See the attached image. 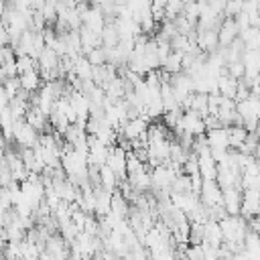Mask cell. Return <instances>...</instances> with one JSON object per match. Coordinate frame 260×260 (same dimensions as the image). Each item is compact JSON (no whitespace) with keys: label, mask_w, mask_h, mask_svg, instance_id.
Here are the masks:
<instances>
[{"label":"cell","mask_w":260,"mask_h":260,"mask_svg":"<svg viewBox=\"0 0 260 260\" xmlns=\"http://www.w3.org/2000/svg\"><path fill=\"white\" fill-rule=\"evenodd\" d=\"M250 260H260V234L248 232L244 240V250H242Z\"/></svg>","instance_id":"9c48e42d"},{"label":"cell","mask_w":260,"mask_h":260,"mask_svg":"<svg viewBox=\"0 0 260 260\" xmlns=\"http://www.w3.org/2000/svg\"><path fill=\"white\" fill-rule=\"evenodd\" d=\"M242 195H244V191L240 187L223 189V207L230 215H238L242 211Z\"/></svg>","instance_id":"5b68a950"},{"label":"cell","mask_w":260,"mask_h":260,"mask_svg":"<svg viewBox=\"0 0 260 260\" xmlns=\"http://www.w3.org/2000/svg\"><path fill=\"white\" fill-rule=\"evenodd\" d=\"M217 35H219V47H230L240 37V26H238L236 18H223Z\"/></svg>","instance_id":"277c9868"},{"label":"cell","mask_w":260,"mask_h":260,"mask_svg":"<svg viewBox=\"0 0 260 260\" xmlns=\"http://www.w3.org/2000/svg\"><path fill=\"white\" fill-rule=\"evenodd\" d=\"M199 197H201V203H203L205 207H209V209L223 205V191H221V187L217 185V181H205V179H203Z\"/></svg>","instance_id":"7a4b0ae2"},{"label":"cell","mask_w":260,"mask_h":260,"mask_svg":"<svg viewBox=\"0 0 260 260\" xmlns=\"http://www.w3.org/2000/svg\"><path fill=\"white\" fill-rule=\"evenodd\" d=\"M183 55L185 53H181V51H171V55L162 63V71H167L171 75L183 73Z\"/></svg>","instance_id":"30bf717a"},{"label":"cell","mask_w":260,"mask_h":260,"mask_svg":"<svg viewBox=\"0 0 260 260\" xmlns=\"http://www.w3.org/2000/svg\"><path fill=\"white\" fill-rule=\"evenodd\" d=\"M20 77V83H22V89L28 91V93H37L41 87H43V77H41V71L39 69H30Z\"/></svg>","instance_id":"ba28073f"},{"label":"cell","mask_w":260,"mask_h":260,"mask_svg":"<svg viewBox=\"0 0 260 260\" xmlns=\"http://www.w3.org/2000/svg\"><path fill=\"white\" fill-rule=\"evenodd\" d=\"M120 41H122V39H120V32H118L116 22H108L106 28L102 30V45H104L106 49H112V47H118Z\"/></svg>","instance_id":"7c38bea8"},{"label":"cell","mask_w":260,"mask_h":260,"mask_svg":"<svg viewBox=\"0 0 260 260\" xmlns=\"http://www.w3.org/2000/svg\"><path fill=\"white\" fill-rule=\"evenodd\" d=\"M197 158H199V175H201L205 181H215V179H217L219 165H217V160L213 158L211 148H207V150H203L201 154H197Z\"/></svg>","instance_id":"3957f363"},{"label":"cell","mask_w":260,"mask_h":260,"mask_svg":"<svg viewBox=\"0 0 260 260\" xmlns=\"http://www.w3.org/2000/svg\"><path fill=\"white\" fill-rule=\"evenodd\" d=\"M238 87H240V79L232 77L230 73L228 75H219V79H217V93L219 95L230 98V100H236Z\"/></svg>","instance_id":"52a82bcc"},{"label":"cell","mask_w":260,"mask_h":260,"mask_svg":"<svg viewBox=\"0 0 260 260\" xmlns=\"http://www.w3.org/2000/svg\"><path fill=\"white\" fill-rule=\"evenodd\" d=\"M197 2H209V0H197Z\"/></svg>","instance_id":"5bb4252c"},{"label":"cell","mask_w":260,"mask_h":260,"mask_svg":"<svg viewBox=\"0 0 260 260\" xmlns=\"http://www.w3.org/2000/svg\"><path fill=\"white\" fill-rule=\"evenodd\" d=\"M39 138H41V134L26 120L14 122V146H18V148H35Z\"/></svg>","instance_id":"6da1fadb"},{"label":"cell","mask_w":260,"mask_h":260,"mask_svg":"<svg viewBox=\"0 0 260 260\" xmlns=\"http://www.w3.org/2000/svg\"><path fill=\"white\" fill-rule=\"evenodd\" d=\"M207 136V142L211 148H219V150H230V134H228V128L219 126V128H209L205 132Z\"/></svg>","instance_id":"8992f818"},{"label":"cell","mask_w":260,"mask_h":260,"mask_svg":"<svg viewBox=\"0 0 260 260\" xmlns=\"http://www.w3.org/2000/svg\"><path fill=\"white\" fill-rule=\"evenodd\" d=\"M256 134H258V138H260V124H258V128H256Z\"/></svg>","instance_id":"4fadbf2b"},{"label":"cell","mask_w":260,"mask_h":260,"mask_svg":"<svg viewBox=\"0 0 260 260\" xmlns=\"http://www.w3.org/2000/svg\"><path fill=\"white\" fill-rule=\"evenodd\" d=\"M228 134H230V148L240 150L248 138V130L244 126H228Z\"/></svg>","instance_id":"8fae6325"}]
</instances>
